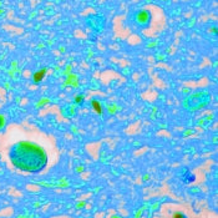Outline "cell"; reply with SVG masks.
Instances as JSON below:
<instances>
[{
  "label": "cell",
  "mask_w": 218,
  "mask_h": 218,
  "mask_svg": "<svg viewBox=\"0 0 218 218\" xmlns=\"http://www.w3.org/2000/svg\"><path fill=\"white\" fill-rule=\"evenodd\" d=\"M14 165L28 172H39L46 166V155L41 148L29 143H19L11 150Z\"/></svg>",
  "instance_id": "1"
},
{
  "label": "cell",
  "mask_w": 218,
  "mask_h": 218,
  "mask_svg": "<svg viewBox=\"0 0 218 218\" xmlns=\"http://www.w3.org/2000/svg\"><path fill=\"white\" fill-rule=\"evenodd\" d=\"M45 75H46V70H45V69L41 70V71H38V72H36V74L34 75V81H35V82H40L41 80H44Z\"/></svg>",
  "instance_id": "2"
},
{
  "label": "cell",
  "mask_w": 218,
  "mask_h": 218,
  "mask_svg": "<svg viewBox=\"0 0 218 218\" xmlns=\"http://www.w3.org/2000/svg\"><path fill=\"white\" fill-rule=\"evenodd\" d=\"M92 107H94V110L97 112V113H101L102 112V107H101V105L99 104L97 101H92Z\"/></svg>",
  "instance_id": "3"
},
{
  "label": "cell",
  "mask_w": 218,
  "mask_h": 218,
  "mask_svg": "<svg viewBox=\"0 0 218 218\" xmlns=\"http://www.w3.org/2000/svg\"><path fill=\"white\" fill-rule=\"evenodd\" d=\"M173 218H187V217H186L183 213H174Z\"/></svg>",
  "instance_id": "4"
},
{
  "label": "cell",
  "mask_w": 218,
  "mask_h": 218,
  "mask_svg": "<svg viewBox=\"0 0 218 218\" xmlns=\"http://www.w3.org/2000/svg\"><path fill=\"white\" fill-rule=\"evenodd\" d=\"M82 101H84V97H80V96H77V97H76V102H78V104L82 102Z\"/></svg>",
  "instance_id": "5"
},
{
  "label": "cell",
  "mask_w": 218,
  "mask_h": 218,
  "mask_svg": "<svg viewBox=\"0 0 218 218\" xmlns=\"http://www.w3.org/2000/svg\"><path fill=\"white\" fill-rule=\"evenodd\" d=\"M1 124H3V120H1V118H0V126H1Z\"/></svg>",
  "instance_id": "6"
}]
</instances>
